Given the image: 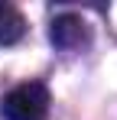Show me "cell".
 <instances>
[{
    "label": "cell",
    "instance_id": "cell-1",
    "mask_svg": "<svg viewBox=\"0 0 117 120\" xmlns=\"http://www.w3.org/2000/svg\"><path fill=\"white\" fill-rule=\"evenodd\" d=\"M0 114H3V120H46V114H49V91L39 81L20 84L3 98Z\"/></svg>",
    "mask_w": 117,
    "mask_h": 120
},
{
    "label": "cell",
    "instance_id": "cell-3",
    "mask_svg": "<svg viewBox=\"0 0 117 120\" xmlns=\"http://www.w3.org/2000/svg\"><path fill=\"white\" fill-rule=\"evenodd\" d=\"M23 29H26L23 16H20L13 7L0 3V45H10V42H16L20 36H23Z\"/></svg>",
    "mask_w": 117,
    "mask_h": 120
},
{
    "label": "cell",
    "instance_id": "cell-2",
    "mask_svg": "<svg viewBox=\"0 0 117 120\" xmlns=\"http://www.w3.org/2000/svg\"><path fill=\"white\" fill-rule=\"evenodd\" d=\"M52 42L55 45H62V49H72V45H78V42L85 39V20L81 16H72V13H65V16H55V23H52Z\"/></svg>",
    "mask_w": 117,
    "mask_h": 120
}]
</instances>
